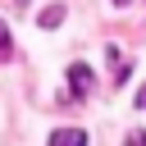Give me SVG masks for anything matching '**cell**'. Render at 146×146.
Returning <instances> with one entry per match:
<instances>
[{
  "mask_svg": "<svg viewBox=\"0 0 146 146\" xmlns=\"http://www.w3.org/2000/svg\"><path fill=\"white\" fill-rule=\"evenodd\" d=\"M68 91H73V96H87V91H91V68H87V64H73V68H68Z\"/></svg>",
  "mask_w": 146,
  "mask_h": 146,
  "instance_id": "cell-1",
  "label": "cell"
},
{
  "mask_svg": "<svg viewBox=\"0 0 146 146\" xmlns=\"http://www.w3.org/2000/svg\"><path fill=\"white\" fill-rule=\"evenodd\" d=\"M50 146H87V132L82 128H55L50 132Z\"/></svg>",
  "mask_w": 146,
  "mask_h": 146,
  "instance_id": "cell-2",
  "label": "cell"
},
{
  "mask_svg": "<svg viewBox=\"0 0 146 146\" xmlns=\"http://www.w3.org/2000/svg\"><path fill=\"white\" fill-rule=\"evenodd\" d=\"M36 23H41V27H59V23H64V5H50V9H41V14H36Z\"/></svg>",
  "mask_w": 146,
  "mask_h": 146,
  "instance_id": "cell-3",
  "label": "cell"
},
{
  "mask_svg": "<svg viewBox=\"0 0 146 146\" xmlns=\"http://www.w3.org/2000/svg\"><path fill=\"white\" fill-rule=\"evenodd\" d=\"M9 50H14V41H9V27H5V23H0V59H5V55H9Z\"/></svg>",
  "mask_w": 146,
  "mask_h": 146,
  "instance_id": "cell-4",
  "label": "cell"
},
{
  "mask_svg": "<svg viewBox=\"0 0 146 146\" xmlns=\"http://www.w3.org/2000/svg\"><path fill=\"white\" fill-rule=\"evenodd\" d=\"M128 146H146V132H132V137H128Z\"/></svg>",
  "mask_w": 146,
  "mask_h": 146,
  "instance_id": "cell-5",
  "label": "cell"
},
{
  "mask_svg": "<svg viewBox=\"0 0 146 146\" xmlns=\"http://www.w3.org/2000/svg\"><path fill=\"white\" fill-rule=\"evenodd\" d=\"M137 110H146V82L137 87Z\"/></svg>",
  "mask_w": 146,
  "mask_h": 146,
  "instance_id": "cell-6",
  "label": "cell"
},
{
  "mask_svg": "<svg viewBox=\"0 0 146 146\" xmlns=\"http://www.w3.org/2000/svg\"><path fill=\"white\" fill-rule=\"evenodd\" d=\"M114 5H128V0H114Z\"/></svg>",
  "mask_w": 146,
  "mask_h": 146,
  "instance_id": "cell-7",
  "label": "cell"
}]
</instances>
